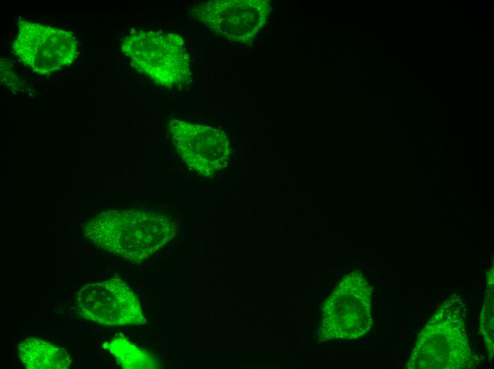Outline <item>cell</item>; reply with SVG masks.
Returning <instances> with one entry per match:
<instances>
[{
    "instance_id": "obj_10",
    "label": "cell",
    "mask_w": 494,
    "mask_h": 369,
    "mask_svg": "<svg viewBox=\"0 0 494 369\" xmlns=\"http://www.w3.org/2000/svg\"><path fill=\"white\" fill-rule=\"evenodd\" d=\"M103 346L113 355L119 365L124 369L160 368L159 360L148 351L129 341L123 334H118Z\"/></svg>"
},
{
    "instance_id": "obj_7",
    "label": "cell",
    "mask_w": 494,
    "mask_h": 369,
    "mask_svg": "<svg viewBox=\"0 0 494 369\" xmlns=\"http://www.w3.org/2000/svg\"><path fill=\"white\" fill-rule=\"evenodd\" d=\"M199 21L214 33L234 42L255 38L270 11L269 1L215 0L194 7Z\"/></svg>"
},
{
    "instance_id": "obj_8",
    "label": "cell",
    "mask_w": 494,
    "mask_h": 369,
    "mask_svg": "<svg viewBox=\"0 0 494 369\" xmlns=\"http://www.w3.org/2000/svg\"><path fill=\"white\" fill-rule=\"evenodd\" d=\"M169 127L178 153L192 170L211 175L226 165L230 149L223 131L177 119L170 121Z\"/></svg>"
},
{
    "instance_id": "obj_11",
    "label": "cell",
    "mask_w": 494,
    "mask_h": 369,
    "mask_svg": "<svg viewBox=\"0 0 494 369\" xmlns=\"http://www.w3.org/2000/svg\"><path fill=\"white\" fill-rule=\"evenodd\" d=\"M486 295L481 317V331L487 351L492 358L493 355V268L488 272Z\"/></svg>"
},
{
    "instance_id": "obj_4",
    "label": "cell",
    "mask_w": 494,
    "mask_h": 369,
    "mask_svg": "<svg viewBox=\"0 0 494 369\" xmlns=\"http://www.w3.org/2000/svg\"><path fill=\"white\" fill-rule=\"evenodd\" d=\"M371 325V287L361 274L351 273L324 304L321 334L328 339H354Z\"/></svg>"
},
{
    "instance_id": "obj_9",
    "label": "cell",
    "mask_w": 494,
    "mask_h": 369,
    "mask_svg": "<svg viewBox=\"0 0 494 369\" xmlns=\"http://www.w3.org/2000/svg\"><path fill=\"white\" fill-rule=\"evenodd\" d=\"M18 357L28 369H66L72 363L67 352L45 341L29 338L18 347Z\"/></svg>"
},
{
    "instance_id": "obj_6",
    "label": "cell",
    "mask_w": 494,
    "mask_h": 369,
    "mask_svg": "<svg viewBox=\"0 0 494 369\" xmlns=\"http://www.w3.org/2000/svg\"><path fill=\"white\" fill-rule=\"evenodd\" d=\"M75 307L84 319L108 326L144 324L139 300L121 280L87 284L77 292Z\"/></svg>"
},
{
    "instance_id": "obj_2",
    "label": "cell",
    "mask_w": 494,
    "mask_h": 369,
    "mask_svg": "<svg viewBox=\"0 0 494 369\" xmlns=\"http://www.w3.org/2000/svg\"><path fill=\"white\" fill-rule=\"evenodd\" d=\"M466 304L453 296L442 305L422 329L407 369L473 368L478 359L472 351L465 329Z\"/></svg>"
},
{
    "instance_id": "obj_5",
    "label": "cell",
    "mask_w": 494,
    "mask_h": 369,
    "mask_svg": "<svg viewBox=\"0 0 494 369\" xmlns=\"http://www.w3.org/2000/svg\"><path fill=\"white\" fill-rule=\"evenodd\" d=\"M18 28L13 51L37 74L50 75L75 59L77 42L71 33L24 21L18 23Z\"/></svg>"
},
{
    "instance_id": "obj_3",
    "label": "cell",
    "mask_w": 494,
    "mask_h": 369,
    "mask_svg": "<svg viewBox=\"0 0 494 369\" xmlns=\"http://www.w3.org/2000/svg\"><path fill=\"white\" fill-rule=\"evenodd\" d=\"M121 48L138 71L160 85L182 87L191 79L190 56L176 33L132 30Z\"/></svg>"
},
{
    "instance_id": "obj_1",
    "label": "cell",
    "mask_w": 494,
    "mask_h": 369,
    "mask_svg": "<svg viewBox=\"0 0 494 369\" xmlns=\"http://www.w3.org/2000/svg\"><path fill=\"white\" fill-rule=\"evenodd\" d=\"M84 234L94 246L118 257L139 263L175 235L167 216L139 210H106L89 220Z\"/></svg>"
}]
</instances>
